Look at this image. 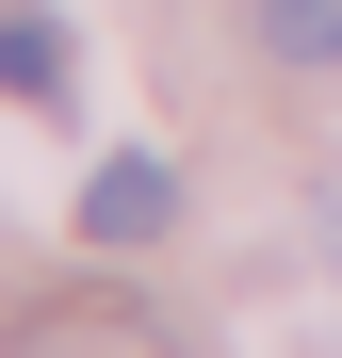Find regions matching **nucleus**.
<instances>
[{
    "label": "nucleus",
    "mask_w": 342,
    "mask_h": 358,
    "mask_svg": "<svg viewBox=\"0 0 342 358\" xmlns=\"http://www.w3.org/2000/svg\"><path fill=\"white\" fill-rule=\"evenodd\" d=\"M163 228H180V179H163V163H98L82 179V245L131 261V245H163Z\"/></svg>",
    "instance_id": "nucleus-1"
},
{
    "label": "nucleus",
    "mask_w": 342,
    "mask_h": 358,
    "mask_svg": "<svg viewBox=\"0 0 342 358\" xmlns=\"http://www.w3.org/2000/svg\"><path fill=\"white\" fill-rule=\"evenodd\" d=\"M0 82H17V98H66V82H82L66 17H33V0H17V17H0Z\"/></svg>",
    "instance_id": "nucleus-2"
},
{
    "label": "nucleus",
    "mask_w": 342,
    "mask_h": 358,
    "mask_svg": "<svg viewBox=\"0 0 342 358\" xmlns=\"http://www.w3.org/2000/svg\"><path fill=\"white\" fill-rule=\"evenodd\" d=\"M261 49H294V66H342V0H245Z\"/></svg>",
    "instance_id": "nucleus-3"
}]
</instances>
